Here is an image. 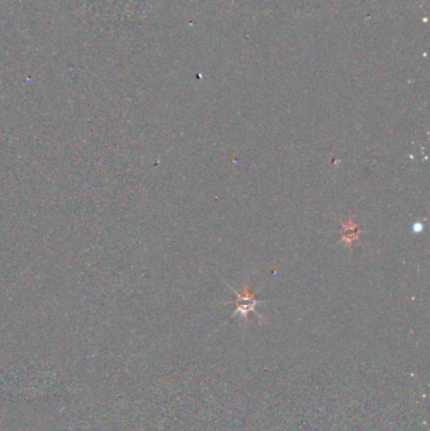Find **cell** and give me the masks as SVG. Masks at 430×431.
Wrapping results in <instances>:
<instances>
[{
  "instance_id": "6da1fadb",
  "label": "cell",
  "mask_w": 430,
  "mask_h": 431,
  "mask_svg": "<svg viewBox=\"0 0 430 431\" xmlns=\"http://www.w3.org/2000/svg\"><path fill=\"white\" fill-rule=\"evenodd\" d=\"M258 303H260V301H258L254 298V295L248 292V288L246 286L245 292H244L243 295L237 294L236 312H235V314L237 313L243 314L244 318H246V315H247L250 312H255V305Z\"/></svg>"
},
{
  "instance_id": "7a4b0ae2",
  "label": "cell",
  "mask_w": 430,
  "mask_h": 431,
  "mask_svg": "<svg viewBox=\"0 0 430 431\" xmlns=\"http://www.w3.org/2000/svg\"><path fill=\"white\" fill-rule=\"evenodd\" d=\"M358 234V227L356 223H353L352 221H348L347 225H343L342 228V241H346L347 243H351L352 241L357 238Z\"/></svg>"
}]
</instances>
